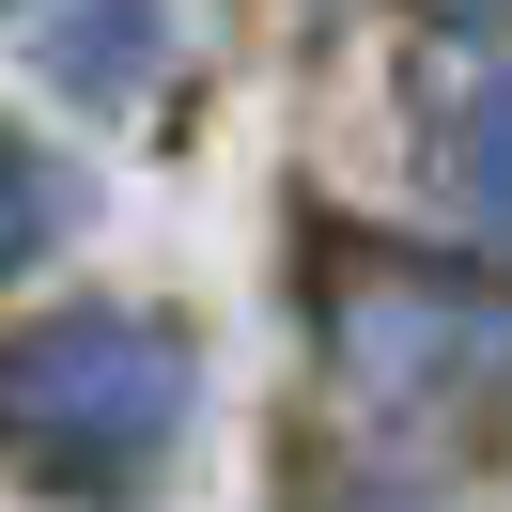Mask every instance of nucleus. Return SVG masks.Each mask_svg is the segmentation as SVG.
Listing matches in <instances>:
<instances>
[{"label":"nucleus","instance_id":"obj_3","mask_svg":"<svg viewBox=\"0 0 512 512\" xmlns=\"http://www.w3.org/2000/svg\"><path fill=\"white\" fill-rule=\"evenodd\" d=\"M450 171H466V218L512 233V63L466 94V125H450Z\"/></svg>","mask_w":512,"mask_h":512},{"label":"nucleus","instance_id":"obj_1","mask_svg":"<svg viewBox=\"0 0 512 512\" xmlns=\"http://www.w3.org/2000/svg\"><path fill=\"white\" fill-rule=\"evenodd\" d=\"M187 419V342L156 311H47L16 342V466L47 497H125Z\"/></svg>","mask_w":512,"mask_h":512},{"label":"nucleus","instance_id":"obj_2","mask_svg":"<svg viewBox=\"0 0 512 512\" xmlns=\"http://www.w3.org/2000/svg\"><path fill=\"white\" fill-rule=\"evenodd\" d=\"M47 63H63V94H140V63H156V0H94V16H63V47H47Z\"/></svg>","mask_w":512,"mask_h":512}]
</instances>
